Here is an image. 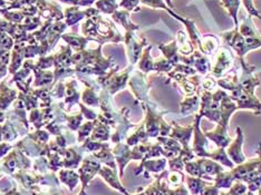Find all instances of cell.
<instances>
[{"label":"cell","mask_w":261,"mask_h":195,"mask_svg":"<svg viewBox=\"0 0 261 195\" xmlns=\"http://www.w3.org/2000/svg\"><path fill=\"white\" fill-rule=\"evenodd\" d=\"M198 163L200 164L201 170L203 171V173L205 175H210V176L218 175L219 173H221L224 171L220 164L218 162L212 161V159L202 158V159H199Z\"/></svg>","instance_id":"obj_6"},{"label":"cell","mask_w":261,"mask_h":195,"mask_svg":"<svg viewBox=\"0 0 261 195\" xmlns=\"http://www.w3.org/2000/svg\"><path fill=\"white\" fill-rule=\"evenodd\" d=\"M231 63H232V55L227 48H220L218 51V58L216 66L212 70V74L217 76V77H220L223 75L225 70H228L231 66Z\"/></svg>","instance_id":"obj_3"},{"label":"cell","mask_w":261,"mask_h":195,"mask_svg":"<svg viewBox=\"0 0 261 195\" xmlns=\"http://www.w3.org/2000/svg\"><path fill=\"white\" fill-rule=\"evenodd\" d=\"M204 135L206 138H209V140L215 142V143L219 147H221V149H225V147H228L231 142H232V138H231L227 134V128H224L220 125H218V127L215 129V131L205 132Z\"/></svg>","instance_id":"obj_4"},{"label":"cell","mask_w":261,"mask_h":195,"mask_svg":"<svg viewBox=\"0 0 261 195\" xmlns=\"http://www.w3.org/2000/svg\"><path fill=\"white\" fill-rule=\"evenodd\" d=\"M242 143H243V134L241 132L240 127H237V138L231 142L229 146L227 147V154L229 158L236 163L237 165H240L243 162H246V156L242 153Z\"/></svg>","instance_id":"obj_2"},{"label":"cell","mask_w":261,"mask_h":195,"mask_svg":"<svg viewBox=\"0 0 261 195\" xmlns=\"http://www.w3.org/2000/svg\"><path fill=\"white\" fill-rule=\"evenodd\" d=\"M173 124H174V129L171 134V137H173L175 141L180 142L182 149H190L189 142H190V138H191V136H192L193 126L185 128V127H181L177 125L176 123H173Z\"/></svg>","instance_id":"obj_5"},{"label":"cell","mask_w":261,"mask_h":195,"mask_svg":"<svg viewBox=\"0 0 261 195\" xmlns=\"http://www.w3.org/2000/svg\"><path fill=\"white\" fill-rule=\"evenodd\" d=\"M99 174L102 175V176L104 177V179H105L106 181H108L113 187L116 188V190H120L121 192L127 194V192H126L125 190H124V187L120 184V182H118V180L116 179L115 171H114V172H113V171H111L110 169L104 168V169H102V170L99 171Z\"/></svg>","instance_id":"obj_9"},{"label":"cell","mask_w":261,"mask_h":195,"mask_svg":"<svg viewBox=\"0 0 261 195\" xmlns=\"http://www.w3.org/2000/svg\"><path fill=\"white\" fill-rule=\"evenodd\" d=\"M233 176L231 172H221L217 175L215 186L218 188H230L233 184Z\"/></svg>","instance_id":"obj_11"},{"label":"cell","mask_w":261,"mask_h":195,"mask_svg":"<svg viewBox=\"0 0 261 195\" xmlns=\"http://www.w3.org/2000/svg\"><path fill=\"white\" fill-rule=\"evenodd\" d=\"M165 164H167V159L165 158L158 159V161H143L136 174H140L143 168H145L147 171H150V172H160V171L164 170Z\"/></svg>","instance_id":"obj_10"},{"label":"cell","mask_w":261,"mask_h":195,"mask_svg":"<svg viewBox=\"0 0 261 195\" xmlns=\"http://www.w3.org/2000/svg\"><path fill=\"white\" fill-rule=\"evenodd\" d=\"M183 180H185V175H183L181 171H172L168 176V181L172 185H180L182 184Z\"/></svg>","instance_id":"obj_13"},{"label":"cell","mask_w":261,"mask_h":195,"mask_svg":"<svg viewBox=\"0 0 261 195\" xmlns=\"http://www.w3.org/2000/svg\"><path fill=\"white\" fill-rule=\"evenodd\" d=\"M248 191V186L243 184L240 181H236L234 184L230 187L229 193L232 195H243Z\"/></svg>","instance_id":"obj_14"},{"label":"cell","mask_w":261,"mask_h":195,"mask_svg":"<svg viewBox=\"0 0 261 195\" xmlns=\"http://www.w3.org/2000/svg\"><path fill=\"white\" fill-rule=\"evenodd\" d=\"M201 195H219V188L215 185H206L200 192Z\"/></svg>","instance_id":"obj_16"},{"label":"cell","mask_w":261,"mask_h":195,"mask_svg":"<svg viewBox=\"0 0 261 195\" xmlns=\"http://www.w3.org/2000/svg\"><path fill=\"white\" fill-rule=\"evenodd\" d=\"M219 195H232V194H230L229 192H228V193H224V192H220V193H219Z\"/></svg>","instance_id":"obj_17"},{"label":"cell","mask_w":261,"mask_h":195,"mask_svg":"<svg viewBox=\"0 0 261 195\" xmlns=\"http://www.w3.org/2000/svg\"><path fill=\"white\" fill-rule=\"evenodd\" d=\"M200 120L201 115H197L195 117V122L193 125V131H194V142L192 146V151L195 155L200 157H207L209 156V152L206 151L207 147H209V140L205 137V135L201 133L200 131Z\"/></svg>","instance_id":"obj_1"},{"label":"cell","mask_w":261,"mask_h":195,"mask_svg":"<svg viewBox=\"0 0 261 195\" xmlns=\"http://www.w3.org/2000/svg\"><path fill=\"white\" fill-rule=\"evenodd\" d=\"M187 185L192 195H198L202 191L203 187L209 185V183L205 182V180L201 179V177H194L190 175L187 177Z\"/></svg>","instance_id":"obj_8"},{"label":"cell","mask_w":261,"mask_h":195,"mask_svg":"<svg viewBox=\"0 0 261 195\" xmlns=\"http://www.w3.org/2000/svg\"><path fill=\"white\" fill-rule=\"evenodd\" d=\"M224 7L228 9L229 14L232 16V18L236 22V26L238 27V19H237V13L239 9V0H222Z\"/></svg>","instance_id":"obj_12"},{"label":"cell","mask_w":261,"mask_h":195,"mask_svg":"<svg viewBox=\"0 0 261 195\" xmlns=\"http://www.w3.org/2000/svg\"><path fill=\"white\" fill-rule=\"evenodd\" d=\"M207 158H210L215 162L221 163L222 165H224V166H227L231 170L234 168L232 161H231L227 153H225V150L221 149V147H219V150H217V151H213V152L209 153V156H207Z\"/></svg>","instance_id":"obj_7"},{"label":"cell","mask_w":261,"mask_h":195,"mask_svg":"<svg viewBox=\"0 0 261 195\" xmlns=\"http://www.w3.org/2000/svg\"><path fill=\"white\" fill-rule=\"evenodd\" d=\"M243 5L246 6V8L248 9L250 16H256V17H258V18H261V15L258 13L257 9L253 7L252 0H243Z\"/></svg>","instance_id":"obj_15"}]
</instances>
